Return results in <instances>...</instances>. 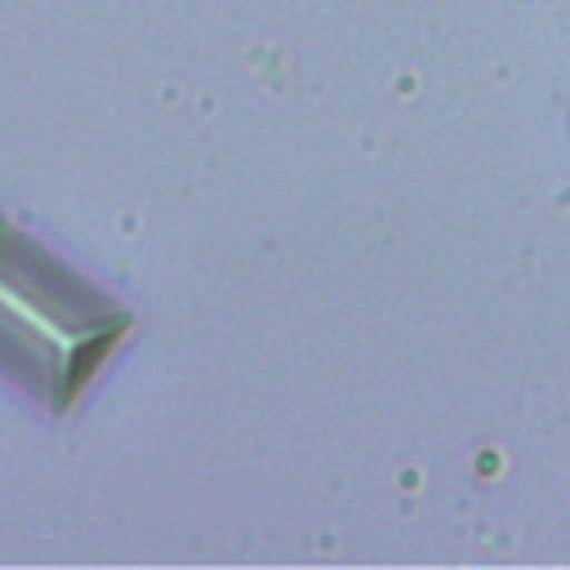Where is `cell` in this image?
I'll list each match as a JSON object with an SVG mask.
<instances>
[{"instance_id": "obj_1", "label": "cell", "mask_w": 570, "mask_h": 570, "mask_svg": "<svg viewBox=\"0 0 570 570\" xmlns=\"http://www.w3.org/2000/svg\"><path fill=\"white\" fill-rule=\"evenodd\" d=\"M129 330V312L67 276L0 218V361L67 410Z\"/></svg>"}]
</instances>
